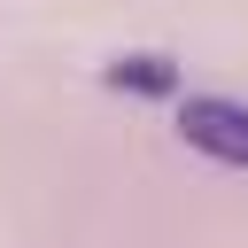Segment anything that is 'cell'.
<instances>
[{"instance_id": "cell-1", "label": "cell", "mask_w": 248, "mask_h": 248, "mask_svg": "<svg viewBox=\"0 0 248 248\" xmlns=\"http://www.w3.org/2000/svg\"><path fill=\"white\" fill-rule=\"evenodd\" d=\"M170 124L217 170H248V101H232V93H178Z\"/></svg>"}, {"instance_id": "cell-2", "label": "cell", "mask_w": 248, "mask_h": 248, "mask_svg": "<svg viewBox=\"0 0 248 248\" xmlns=\"http://www.w3.org/2000/svg\"><path fill=\"white\" fill-rule=\"evenodd\" d=\"M101 78H108V85H124V93H170V85H178V70H170L163 54H116Z\"/></svg>"}]
</instances>
